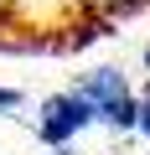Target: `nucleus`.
Returning <instances> with one entry per match:
<instances>
[{
    "mask_svg": "<svg viewBox=\"0 0 150 155\" xmlns=\"http://www.w3.org/2000/svg\"><path fill=\"white\" fill-rule=\"evenodd\" d=\"M140 129L150 134V88H145V98H140Z\"/></svg>",
    "mask_w": 150,
    "mask_h": 155,
    "instance_id": "obj_4",
    "label": "nucleus"
},
{
    "mask_svg": "<svg viewBox=\"0 0 150 155\" xmlns=\"http://www.w3.org/2000/svg\"><path fill=\"white\" fill-rule=\"evenodd\" d=\"M145 62H150V47H145Z\"/></svg>",
    "mask_w": 150,
    "mask_h": 155,
    "instance_id": "obj_6",
    "label": "nucleus"
},
{
    "mask_svg": "<svg viewBox=\"0 0 150 155\" xmlns=\"http://www.w3.org/2000/svg\"><path fill=\"white\" fill-rule=\"evenodd\" d=\"M93 124V109H88V98L72 88V93H52L47 104H42V119H36V134L47 140V145H67L72 134H83Z\"/></svg>",
    "mask_w": 150,
    "mask_h": 155,
    "instance_id": "obj_3",
    "label": "nucleus"
},
{
    "mask_svg": "<svg viewBox=\"0 0 150 155\" xmlns=\"http://www.w3.org/2000/svg\"><path fill=\"white\" fill-rule=\"evenodd\" d=\"M150 0H0V52H83Z\"/></svg>",
    "mask_w": 150,
    "mask_h": 155,
    "instance_id": "obj_1",
    "label": "nucleus"
},
{
    "mask_svg": "<svg viewBox=\"0 0 150 155\" xmlns=\"http://www.w3.org/2000/svg\"><path fill=\"white\" fill-rule=\"evenodd\" d=\"M78 93L88 98L93 119H104V124H114V129H135V124H140V104L129 98L124 78H119L114 67H98V72H88L83 83H78Z\"/></svg>",
    "mask_w": 150,
    "mask_h": 155,
    "instance_id": "obj_2",
    "label": "nucleus"
},
{
    "mask_svg": "<svg viewBox=\"0 0 150 155\" xmlns=\"http://www.w3.org/2000/svg\"><path fill=\"white\" fill-rule=\"evenodd\" d=\"M16 104H21V93H16V88H0V109H16Z\"/></svg>",
    "mask_w": 150,
    "mask_h": 155,
    "instance_id": "obj_5",
    "label": "nucleus"
}]
</instances>
